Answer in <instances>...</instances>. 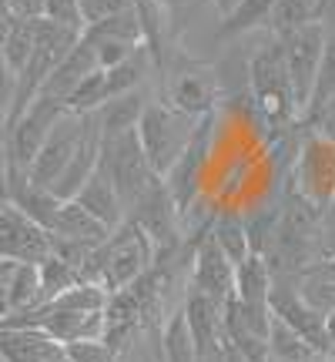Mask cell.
<instances>
[{
	"mask_svg": "<svg viewBox=\"0 0 335 362\" xmlns=\"http://www.w3.org/2000/svg\"><path fill=\"white\" fill-rule=\"evenodd\" d=\"M78 4H81V17H84V30L121 13L124 7H131L128 0H78Z\"/></svg>",
	"mask_w": 335,
	"mask_h": 362,
	"instance_id": "836d02e7",
	"label": "cell"
},
{
	"mask_svg": "<svg viewBox=\"0 0 335 362\" xmlns=\"http://www.w3.org/2000/svg\"><path fill=\"white\" fill-rule=\"evenodd\" d=\"M319 13H322V0H275L269 34L271 37H288L305 24L319 21Z\"/></svg>",
	"mask_w": 335,
	"mask_h": 362,
	"instance_id": "603a6c76",
	"label": "cell"
},
{
	"mask_svg": "<svg viewBox=\"0 0 335 362\" xmlns=\"http://www.w3.org/2000/svg\"><path fill=\"white\" fill-rule=\"evenodd\" d=\"M51 235L67 238V242H81V245H88V248H98L101 242H107L111 228H107V225H101V221L88 211V208H81L78 202L71 198V202H64V205H61V211H57Z\"/></svg>",
	"mask_w": 335,
	"mask_h": 362,
	"instance_id": "d6986e66",
	"label": "cell"
},
{
	"mask_svg": "<svg viewBox=\"0 0 335 362\" xmlns=\"http://www.w3.org/2000/svg\"><path fill=\"white\" fill-rule=\"evenodd\" d=\"M181 309H184L188 325H192V332H194L198 356H201V352L225 349V305H221V302L201 296V292H194V288H184Z\"/></svg>",
	"mask_w": 335,
	"mask_h": 362,
	"instance_id": "5bb4252c",
	"label": "cell"
},
{
	"mask_svg": "<svg viewBox=\"0 0 335 362\" xmlns=\"http://www.w3.org/2000/svg\"><path fill=\"white\" fill-rule=\"evenodd\" d=\"M211 7L218 11V17L225 21V17H232L238 7H242V0H211Z\"/></svg>",
	"mask_w": 335,
	"mask_h": 362,
	"instance_id": "f35d334b",
	"label": "cell"
},
{
	"mask_svg": "<svg viewBox=\"0 0 335 362\" xmlns=\"http://www.w3.org/2000/svg\"><path fill=\"white\" fill-rule=\"evenodd\" d=\"M44 17H47V21H54V24L74 27V30H81V34H84V17H81V4H78V0H47Z\"/></svg>",
	"mask_w": 335,
	"mask_h": 362,
	"instance_id": "d6a6232c",
	"label": "cell"
},
{
	"mask_svg": "<svg viewBox=\"0 0 335 362\" xmlns=\"http://www.w3.org/2000/svg\"><path fill=\"white\" fill-rule=\"evenodd\" d=\"M13 13H11V7H7V0H0V24H4V21H11Z\"/></svg>",
	"mask_w": 335,
	"mask_h": 362,
	"instance_id": "f6af8a7d",
	"label": "cell"
},
{
	"mask_svg": "<svg viewBox=\"0 0 335 362\" xmlns=\"http://www.w3.org/2000/svg\"><path fill=\"white\" fill-rule=\"evenodd\" d=\"M155 259V245L148 242V235L124 218V225H117L114 232L107 235V242H101L88 255L84 269H81V279L104 285L114 296L121 288L134 285L141 275H148Z\"/></svg>",
	"mask_w": 335,
	"mask_h": 362,
	"instance_id": "6da1fadb",
	"label": "cell"
},
{
	"mask_svg": "<svg viewBox=\"0 0 335 362\" xmlns=\"http://www.w3.org/2000/svg\"><path fill=\"white\" fill-rule=\"evenodd\" d=\"M128 221L131 225H138L144 235H148V242L155 245V262H165L175 259V248H178V221H181V208L175 205V198L168 192L165 178H158L148 192L141 194V202L128 211Z\"/></svg>",
	"mask_w": 335,
	"mask_h": 362,
	"instance_id": "8992f818",
	"label": "cell"
},
{
	"mask_svg": "<svg viewBox=\"0 0 335 362\" xmlns=\"http://www.w3.org/2000/svg\"><path fill=\"white\" fill-rule=\"evenodd\" d=\"M13 21V17H11ZM11 21H4L0 24V57H4V47H7V34H11Z\"/></svg>",
	"mask_w": 335,
	"mask_h": 362,
	"instance_id": "7bdbcfd3",
	"label": "cell"
},
{
	"mask_svg": "<svg viewBox=\"0 0 335 362\" xmlns=\"http://www.w3.org/2000/svg\"><path fill=\"white\" fill-rule=\"evenodd\" d=\"M292 185L302 194H309L312 202L329 205L335 198V141L309 131V138L302 141V151H298Z\"/></svg>",
	"mask_w": 335,
	"mask_h": 362,
	"instance_id": "8fae6325",
	"label": "cell"
},
{
	"mask_svg": "<svg viewBox=\"0 0 335 362\" xmlns=\"http://www.w3.org/2000/svg\"><path fill=\"white\" fill-rule=\"evenodd\" d=\"M47 255H54L51 232L11 202H0V259L13 265H40Z\"/></svg>",
	"mask_w": 335,
	"mask_h": 362,
	"instance_id": "ba28073f",
	"label": "cell"
},
{
	"mask_svg": "<svg viewBox=\"0 0 335 362\" xmlns=\"http://www.w3.org/2000/svg\"><path fill=\"white\" fill-rule=\"evenodd\" d=\"M84 37H98V40H121V44H131V47H148V37H144V24L134 7H124L121 13L107 17L101 24H94L84 30Z\"/></svg>",
	"mask_w": 335,
	"mask_h": 362,
	"instance_id": "cb8c5ba5",
	"label": "cell"
},
{
	"mask_svg": "<svg viewBox=\"0 0 335 362\" xmlns=\"http://www.w3.org/2000/svg\"><path fill=\"white\" fill-rule=\"evenodd\" d=\"M269 362H278V359H269Z\"/></svg>",
	"mask_w": 335,
	"mask_h": 362,
	"instance_id": "f5cc1de1",
	"label": "cell"
},
{
	"mask_svg": "<svg viewBox=\"0 0 335 362\" xmlns=\"http://www.w3.org/2000/svg\"><path fill=\"white\" fill-rule=\"evenodd\" d=\"M165 78V98L171 107H178L188 117H205L215 107L218 98V78L201 64H181V67H161Z\"/></svg>",
	"mask_w": 335,
	"mask_h": 362,
	"instance_id": "30bf717a",
	"label": "cell"
},
{
	"mask_svg": "<svg viewBox=\"0 0 335 362\" xmlns=\"http://www.w3.org/2000/svg\"><path fill=\"white\" fill-rule=\"evenodd\" d=\"M181 4H188V0H161V7H168V11H171V7H181Z\"/></svg>",
	"mask_w": 335,
	"mask_h": 362,
	"instance_id": "c3c4849f",
	"label": "cell"
},
{
	"mask_svg": "<svg viewBox=\"0 0 335 362\" xmlns=\"http://www.w3.org/2000/svg\"><path fill=\"white\" fill-rule=\"evenodd\" d=\"M188 288L201 292V296L215 298V302H228L235 296V265L228 262V255L218 248V242L205 232L201 245L194 252V265H192V279Z\"/></svg>",
	"mask_w": 335,
	"mask_h": 362,
	"instance_id": "4fadbf2b",
	"label": "cell"
},
{
	"mask_svg": "<svg viewBox=\"0 0 335 362\" xmlns=\"http://www.w3.org/2000/svg\"><path fill=\"white\" fill-rule=\"evenodd\" d=\"M312 362H335V352H315Z\"/></svg>",
	"mask_w": 335,
	"mask_h": 362,
	"instance_id": "ee69618b",
	"label": "cell"
},
{
	"mask_svg": "<svg viewBox=\"0 0 335 362\" xmlns=\"http://www.w3.org/2000/svg\"><path fill=\"white\" fill-rule=\"evenodd\" d=\"M319 21L325 24V30H335V0H322V13Z\"/></svg>",
	"mask_w": 335,
	"mask_h": 362,
	"instance_id": "ab89813d",
	"label": "cell"
},
{
	"mask_svg": "<svg viewBox=\"0 0 335 362\" xmlns=\"http://www.w3.org/2000/svg\"><path fill=\"white\" fill-rule=\"evenodd\" d=\"M37 47V21H24V17H13L11 21V34H7V47H4V61L20 74L30 61V54Z\"/></svg>",
	"mask_w": 335,
	"mask_h": 362,
	"instance_id": "f546056e",
	"label": "cell"
},
{
	"mask_svg": "<svg viewBox=\"0 0 335 362\" xmlns=\"http://www.w3.org/2000/svg\"><path fill=\"white\" fill-rule=\"evenodd\" d=\"M298 292H302V298L309 302L312 309L322 312L325 319H329V312L335 309V279L332 275H325L322 265L305 272V275L298 279Z\"/></svg>",
	"mask_w": 335,
	"mask_h": 362,
	"instance_id": "4dcf8cb0",
	"label": "cell"
},
{
	"mask_svg": "<svg viewBox=\"0 0 335 362\" xmlns=\"http://www.w3.org/2000/svg\"><path fill=\"white\" fill-rule=\"evenodd\" d=\"M271 296V269L265 255H248L242 265H235V298L248 305H269Z\"/></svg>",
	"mask_w": 335,
	"mask_h": 362,
	"instance_id": "44dd1931",
	"label": "cell"
},
{
	"mask_svg": "<svg viewBox=\"0 0 335 362\" xmlns=\"http://www.w3.org/2000/svg\"><path fill=\"white\" fill-rule=\"evenodd\" d=\"M37 269H40V298H44L40 305H47V302H54L61 292L74 288L78 282H84V279H81V272L74 269L71 262L61 259V255H47Z\"/></svg>",
	"mask_w": 335,
	"mask_h": 362,
	"instance_id": "83f0119b",
	"label": "cell"
},
{
	"mask_svg": "<svg viewBox=\"0 0 335 362\" xmlns=\"http://www.w3.org/2000/svg\"><path fill=\"white\" fill-rule=\"evenodd\" d=\"M98 168L111 178L114 192L121 194L124 208H134L141 202V194L158 181L151 161L144 155L141 138H138V128L124 131V134H114V138H104L101 141V165Z\"/></svg>",
	"mask_w": 335,
	"mask_h": 362,
	"instance_id": "277c9868",
	"label": "cell"
},
{
	"mask_svg": "<svg viewBox=\"0 0 335 362\" xmlns=\"http://www.w3.org/2000/svg\"><path fill=\"white\" fill-rule=\"evenodd\" d=\"M40 269L37 265H13L7 272V315L40 309Z\"/></svg>",
	"mask_w": 335,
	"mask_h": 362,
	"instance_id": "7402d4cb",
	"label": "cell"
},
{
	"mask_svg": "<svg viewBox=\"0 0 335 362\" xmlns=\"http://www.w3.org/2000/svg\"><path fill=\"white\" fill-rule=\"evenodd\" d=\"M208 235L218 242V248L228 255L232 265H242V262L252 255V242H248V228L242 215H221L215 218V225L208 228Z\"/></svg>",
	"mask_w": 335,
	"mask_h": 362,
	"instance_id": "484cf974",
	"label": "cell"
},
{
	"mask_svg": "<svg viewBox=\"0 0 335 362\" xmlns=\"http://www.w3.org/2000/svg\"><path fill=\"white\" fill-rule=\"evenodd\" d=\"M11 269H13V262H4V259H0V275H7Z\"/></svg>",
	"mask_w": 335,
	"mask_h": 362,
	"instance_id": "f907efd6",
	"label": "cell"
},
{
	"mask_svg": "<svg viewBox=\"0 0 335 362\" xmlns=\"http://www.w3.org/2000/svg\"><path fill=\"white\" fill-rule=\"evenodd\" d=\"M322 269H325V275H332V279H335V259H332V262H325Z\"/></svg>",
	"mask_w": 335,
	"mask_h": 362,
	"instance_id": "681fc988",
	"label": "cell"
},
{
	"mask_svg": "<svg viewBox=\"0 0 335 362\" xmlns=\"http://www.w3.org/2000/svg\"><path fill=\"white\" fill-rule=\"evenodd\" d=\"M271 7L275 0H242V7L221 21V37H242V34H255V30H269L271 21Z\"/></svg>",
	"mask_w": 335,
	"mask_h": 362,
	"instance_id": "4316f807",
	"label": "cell"
},
{
	"mask_svg": "<svg viewBox=\"0 0 335 362\" xmlns=\"http://www.w3.org/2000/svg\"><path fill=\"white\" fill-rule=\"evenodd\" d=\"M84 128H88V115H71V111L54 124V131L47 134L44 148L37 151L34 165H30V171H27L34 185L54 188V181L61 178V171L71 165V158H74V151H78L81 138H84Z\"/></svg>",
	"mask_w": 335,
	"mask_h": 362,
	"instance_id": "7c38bea8",
	"label": "cell"
},
{
	"mask_svg": "<svg viewBox=\"0 0 335 362\" xmlns=\"http://www.w3.org/2000/svg\"><path fill=\"white\" fill-rule=\"evenodd\" d=\"M158 346L165 362H198V342L181 305H175L165 315V322L158 325Z\"/></svg>",
	"mask_w": 335,
	"mask_h": 362,
	"instance_id": "ffe728a7",
	"label": "cell"
},
{
	"mask_svg": "<svg viewBox=\"0 0 335 362\" xmlns=\"http://www.w3.org/2000/svg\"><path fill=\"white\" fill-rule=\"evenodd\" d=\"M332 98H335V30H329L325 51H322V64H319V78H315V90H312V101H309V107H305L302 124H309L312 117L319 115Z\"/></svg>",
	"mask_w": 335,
	"mask_h": 362,
	"instance_id": "f1b7e54d",
	"label": "cell"
},
{
	"mask_svg": "<svg viewBox=\"0 0 335 362\" xmlns=\"http://www.w3.org/2000/svg\"><path fill=\"white\" fill-rule=\"evenodd\" d=\"M94 71H101L98 67V54H94V47H90L88 40L81 37L78 44H74V51L67 54L61 64L54 67V74L47 78V84H44V98H54V101H64L74 94V90L84 84V81L94 74Z\"/></svg>",
	"mask_w": 335,
	"mask_h": 362,
	"instance_id": "2e32d148",
	"label": "cell"
},
{
	"mask_svg": "<svg viewBox=\"0 0 335 362\" xmlns=\"http://www.w3.org/2000/svg\"><path fill=\"white\" fill-rule=\"evenodd\" d=\"M271 315H278L288 322L295 332L309 339L315 352H335L332 336H329V319L322 312H315L298 292V279H271V296H269Z\"/></svg>",
	"mask_w": 335,
	"mask_h": 362,
	"instance_id": "9c48e42d",
	"label": "cell"
},
{
	"mask_svg": "<svg viewBox=\"0 0 335 362\" xmlns=\"http://www.w3.org/2000/svg\"><path fill=\"white\" fill-rule=\"evenodd\" d=\"M0 175H7V121L0 117Z\"/></svg>",
	"mask_w": 335,
	"mask_h": 362,
	"instance_id": "60d3db41",
	"label": "cell"
},
{
	"mask_svg": "<svg viewBox=\"0 0 335 362\" xmlns=\"http://www.w3.org/2000/svg\"><path fill=\"white\" fill-rule=\"evenodd\" d=\"M74 202H78L81 208H88L90 215L101 221V225H107L111 232H114L117 225H124V218H128V208H124V202H121V194L114 192L111 178H107L101 168L90 175L88 185L78 192Z\"/></svg>",
	"mask_w": 335,
	"mask_h": 362,
	"instance_id": "e0dca14e",
	"label": "cell"
},
{
	"mask_svg": "<svg viewBox=\"0 0 335 362\" xmlns=\"http://www.w3.org/2000/svg\"><path fill=\"white\" fill-rule=\"evenodd\" d=\"M269 352H271V359H278V362H312V356H315L309 339L302 336V332H295L288 322H282L278 315H271Z\"/></svg>",
	"mask_w": 335,
	"mask_h": 362,
	"instance_id": "d4e9b609",
	"label": "cell"
},
{
	"mask_svg": "<svg viewBox=\"0 0 335 362\" xmlns=\"http://www.w3.org/2000/svg\"><path fill=\"white\" fill-rule=\"evenodd\" d=\"M325 30L322 21H312L302 30L278 37L285 47V64H288V78H292V90H295V104H298V117H305V107L312 101V90H315V78H319V64H322V51H325Z\"/></svg>",
	"mask_w": 335,
	"mask_h": 362,
	"instance_id": "52a82bcc",
	"label": "cell"
},
{
	"mask_svg": "<svg viewBox=\"0 0 335 362\" xmlns=\"http://www.w3.org/2000/svg\"><path fill=\"white\" fill-rule=\"evenodd\" d=\"M248 90H252V101L258 104V111L265 115L269 124L292 128L295 121H302L292 78H288V64H285V47L271 34L248 57Z\"/></svg>",
	"mask_w": 335,
	"mask_h": 362,
	"instance_id": "7a4b0ae2",
	"label": "cell"
},
{
	"mask_svg": "<svg viewBox=\"0 0 335 362\" xmlns=\"http://www.w3.org/2000/svg\"><path fill=\"white\" fill-rule=\"evenodd\" d=\"M198 362H225V349H215V352H201Z\"/></svg>",
	"mask_w": 335,
	"mask_h": 362,
	"instance_id": "b9f144b4",
	"label": "cell"
},
{
	"mask_svg": "<svg viewBox=\"0 0 335 362\" xmlns=\"http://www.w3.org/2000/svg\"><path fill=\"white\" fill-rule=\"evenodd\" d=\"M64 115H67L64 101H54V98L40 94L13 124H7V171H30L37 151L47 141V134Z\"/></svg>",
	"mask_w": 335,
	"mask_h": 362,
	"instance_id": "5b68a950",
	"label": "cell"
},
{
	"mask_svg": "<svg viewBox=\"0 0 335 362\" xmlns=\"http://www.w3.org/2000/svg\"><path fill=\"white\" fill-rule=\"evenodd\" d=\"M148 101H151V94L144 88L104 101L101 107L94 111V121H98V128H101V138H114V134H124V131H134L144 115V107H148Z\"/></svg>",
	"mask_w": 335,
	"mask_h": 362,
	"instance_id": "ac0fdd59",
	"label": "cell"
},
{
	"mask_svg": "<svg viewBox=\"0 0 335 362\" xmlns=\"http://www.w3.org/2000/svg\"><path fill=\"white\" fill-rule=\"evenodd\" d=\"M194 131H198V117L181 115L178 107H171L161 98H151L144 107L141 121H138V138L151 168L158 178H165L168 171L178 165V158L188 151Z\"/></svg>",
	"mask_w": 335,
	"mask_h": 362,
	"instance_id": "3957f363",
	"label": "cell"
},
{
	"mask_svg": "<svg viewBox=\"0 0 335 362\" xmlns=\"http://www.w3.org/2000/svg\"><path fill=\"white\" fill-rule=\"evenodd\" d=\"M13 98H17V71L0 57V117H4V121H7L13 111Z\"/></svg>",
	"mask_w": 335,
	"mask_h": 362,
	"instance_id": "e575fe53",
	"label": "cell"
},
{
	"mask_svg": "<svg viewBox=\"0 0 335 362\" xmlns=\"http://www.w3.org/2000/svg\"><path fill=\"white\" fill-rule=\"evenodd\" d=\"M101 141H104L101 128H98L94 115H88V128H84V138H81L78 151H74L71 165L61 171V178L54 181V188H51L57 198H64V202L78 198V192L88 185V178L98 171V165H101Z\"/></svg>",
	"mask_w": 335,
	"mask_h": 362,
	"instance_id": "9a60e30c",
	"label": "cell"
},
{
	"mask_svg": "<svg viewBox=\"0 0 335 362\" xmlns=\"http://www.w3.org/2000/svg\"><path fill=\"white\" fill-rule=\"evenodd\" d=\"M302 128L315 131V134H322V138H329V141H335V98L329 104H325L319 115L312 117L309 124H302Z\"/></svg>",
	"mask_w": 335,
	"mask_h": 362,
	"instance_id": "8d00e7d4",
	"label": "cell"
},
{
	"mask_svg": "<svg viewBox=\"0 0 335 362\" xmlns=\"http://www.w3.org/2000/svg\"><path fill=\"white\" fill-rule=\"evenodd\" d=\"M225 362H245V359H242L235 349H228V346H225Z\"/></svg>",
	"mask_w": 335,
	"mask_h": 362,
	"instance_id": "bcb514c9",
	"label": "cell"
},
{
	"mask_svg": "<svg viewBox=\"0 0 335 362\" xmlns=\"http://www.w3.org/2000/svg\"><path fill=\"white\" fill-rule=\"evenodd\" d=\"M7 7H11L13 17H24V21H37V17H44V7H47V0H7Z\"/></svg>",
	"mask_w": 335,
	"mask_h": 362,
	"instance_id": "74e56055",
	"label": "cell"
},
{
	"mask_svg": "<svg viewBox=\"0 0 335 362\" xmlns=\"http://www.w3.org/2000/svg\"><path fill=\"white\" fill-rule=\"evenodd\" d=\"M94 47V54H98V67L101 71H111V67L124 64L134 51H141V47H131V44H121V40H98V37H84Z\"/></svg>",
	"mask_w": 335,
	"mask_h": 362,
	"instance_id": "1f68e13d",
	"label": "cell"
},
{
	"mask_svg": "<svg viewBox=\"0 0 335 362\" xmlns=\"http://www.w3.org/2000/svg\"><path fill=\"white\" fill-rule=\"evenodd\" d=\"M319 252H322V265L335 259V198L322 205V232H319Z\"/></svg>",
	"mask_w": 335,
	"mask_h": 362,
	"instance_id": "d590c367",
	"label": "cell"
},
{
	"mask_svg": "<svg viewBox=\"0 0 335 362\" xmlns=\"http://www.w3.org/2000/svg\"><path fill=\"white\" fill-rule=\"evenodd\" d=\"M329 336H332V346H335V309L329 312Z\"/></svg>",
	"mask_w": 335,
	"mask_h": 362,
	"instance_id": "7dc6e473",
	"label": "cell"
},
{
	"mask_svg": "<svg viewBox=\"0 0 335 362\" xmlns=\"http://www.w3.org/2000/svg\"><path fill=\"white\" fill-rule=\"evenodd\" d=\"M0 362H7V359H4V352H0Z\"/></svg>",
	"mask_w": 335,
	"mask_h": 362,
	"instance_id": "816d5d0a",
	"label": "cell"
}]
</instances>
